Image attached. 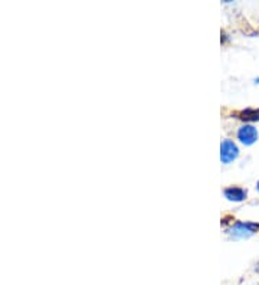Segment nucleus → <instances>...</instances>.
Here are the masks:
<instances>
[{"instance_id": "4", "label": "nucleus", "mask_w": 259, "mask_h": 285, "mask_svg": "<svg viewBox=\"0 0 259 285\" xmlns=\"http://www.w3.org/2000/svg\"><path fill=\"white\" fill-rule=\"evenodd\" d=\"M258 225L255 223H243V222H237L235 226L232 228V231L235 235H239V236H248L251 233H254L257 229H258Z\"/></svg>"}, {"instance_id": "5", "label": "nucleus", "mask_w": 259, "mask_h": 285, "mask_svg": "<svg viewBox=\"0 0 259 285\" xmlns=\"http://www.w3.org/2000/svg\"><path fill=\"white\" fill-rule=\"evenodd\" d=\"M239 118L242 120H248V121H259V108L255 110V108H248L245 111H240L239 112Z\"/></svg>"}, {"instance_id": "2", "label": "nucleus", "mask_w": 259, "mask_h": 285, "mask_svg": "<svg viewBox=\"0 0 259 285\" xmlns=\"http://www.w3.org/2000/svg\"><path fill=\"white\" fill-rule=\"evenodd\" d=\"M237 138L245 146H251L258 140V130L254 126H242L237 131Z\"/></svg>"}, {"instance_id": "3", "label": "nucleus", "mask_w": 259, "mask_h": 285, "mask_svg": "<svg viewBox=\"0 0 259 285\" xmlns=\"http://www.w3.org/2000/svg\"><path fill=\"white\" fill-rule=\"evenodd\" d=\"M225 196L233 202H242L243 199H246V190L237 186H232L225 189Z\"/></svg>"}, {"instance_id": "6", "label": "nucleus", "mask_w": 259, "mask_h": 285, "mask_svg": "<svg viewBox=\"0 0 259 285\" xmlns=\"http://www.w3.org/2000/svg\"><path fill=\"white\" fill-rule=\"evenodd\" d=\"M255 271H257V272H258V274H259V262H258V263H257V268H255Z\"/></svg>"}, {"instance_id": "1", "label": "nucleus", "mask_w": 259, "mask_h": 285, "mask_svg": "<svg viewBox=\"0 0 259 285\" xmlns=\"http://www.w3.org/2000/svg\"><path fill=\"white\" fill-rule=\"evenodd\" d=\"M239 155V150L236 147V144L232 140H223L222 146H220V158L225 164L232 163L233 160H236Z\"/></svg>"}, {"instance_id": "7", "label": "nucleus", "mask_w": 259, "mask_h": 285, "mask_svg": "<svg viewBox=\"0 0 259 285\" xmlns=\"http://www.w3.org/2000/svg\"><path fill=\"white\" fill-rule=\"evenodd\" d=\"M258 192H259V181H258Z\"/></svg>"}]
</instances>
